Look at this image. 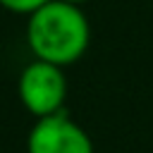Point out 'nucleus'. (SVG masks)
<instances>
[{
    "label": "nucleus",
    "instance_id": "nucleus-1",
    "mask_svg": "<svg viewBox=\"0 0 153 153\" xmlns=\"http://www.w3.org/2000/svg\"><path fill=\"white\" fill-rule=\"evenodd\" d=\"M91 24L81 7L50 0L26 22V45L33 60H43L57 67L74 65L88 48Z\"/></svg>",
    "mask_w": 153,
    "mask_h": 153
},
{
    "label": "nucleus",
    "instance_id": "nucleus-2",
    "mask_svg": "<svg viewBox=\"0 0 153 153\" xmlns=\"http://www.w3.org/2000/svg\"><path fill=\"white\" fill-rule=\"evenodd\" d=\"M17 93L24 110L36 120L65 112V100H67L65 69L43 60H31L19 72Z\"/></svg>",
    "mask_w": 153,
    "mask_h": 153
},
{
    "label": "nucleus",
    "instance_id": "nucleus-3",
    "mask_svg": "<svg viewBox=\"0 0 153 153\" xmlns=\"http://www.w3.org/2000/svg\"><path fill=\"white\" fill-rule=\"evenodd\" d=\"M26 153H93V141L67 112L36 120L26 136Z\"/></svg>",
    "mask_w": 153,
    "mask_h": 153
},
{
    "label": "nucleus",
    "instance_id": "nucleus-4",
    "mask_svg": "<svg viewBox=\"0 0 153 153\" xmlns=\"http://www.w3.org/2000/svg\"><path fill=\"white\" fill-rule=\"evenodd\" d=\"M45 2H50V0H0V7L7 10V12H12V14H24V17H29V14H33L36 10H41Z\"/></svg>",
    "mask_w": 153,
    "mask_h": 153
},
{
    "label": "nucleus",
    "instance_id": "nucleus-5",
    "mask_svg": "<svg viewBox=\"0 0 153 153\" xmlns=\"http://www.w3.org/2000/svg\"><path fill=\"white\" fill-rule=\"evenodd\" d=\"M62 2H69V5H76V7H81L84 2H88V0H62Z\"/></svg>",
    "mask_w": 153,
    "mask_h": 153
}]
</instances>
